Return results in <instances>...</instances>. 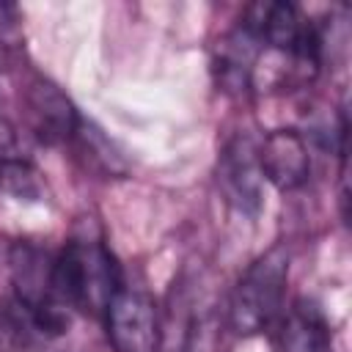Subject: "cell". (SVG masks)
I'll return each instance as SVG.
<instances>
[{
  "label": "cell",
  "mask_w": 352,
  "mask_h": 352,
  "mask_svg": "<svg viewBox=\"0 0 352 352\" xmlns=\"http://www.w3.org/2000/svg\"><path fill=\"white\" fill-rule=\"evenodd\" d=\"M52 283L58 300L72 314L102 319L116 292L124 286L121 267L104 242L91 236L69 239L52 256Z\"/></svg>",
  "instance_id": "obj_1"
},
{
  "label": "cell",
  "mask_w": 352,
  "mask_h": 352,
  "mask_svg": "<svg viewBox=\"0 0 352 352\" xmlns=\"http://www.w3.org/2000/svg\"><path fill=\"white\" fill-rule=\"evenodd\" d=\"M289 253L286 248H270L261 253L236 280L228 300V324L239 336H258L272 330L286 308Z\"/></svg>",
  "instance_id": "obj_2"
},
{
  "label": "cell",
  "mask_w": 352,
  "mask_h": 352,
  "mask_svg": "<svg viewBox=\"0 0 352 352\" xmlns=\"http://www.w3.org/2000/svg\"><path fill=\"white\" fill-rule=\"evenodd\" d=\"M14 305L41 336H60L69 327L72 311L58 300L52 283V256L33 245H14L11 250Z\"/></svg>",
  "instance_id": "obj_3"
},
{
  "label": "cell",
  "mask_w": 352,
  "mask_h": 352,
  "mask_svg": "<svg viewBox=\"0 0 352 352\" xmlns=\"http://www.w3.org/2000/svg\"><path fill=\"white\" fill-rule=\"evenodd\" d=\"M104 333L116 352H160L162 324L154 300L132 286H121L104 311Z\"/></svg>",
  "instance_id": "obj_4"
},
{
  "label": "cell",
  "mask_w": 352,
  "mask_h": 352,
  "mask_svg": "<svg viewBox=\"0 0 352 352\" xmlns=\"http://www.w3.org/2000/svg\"><path fill=\"white\" fill-rule=\"evenodd\" d=\"M261 179L278 190H297L311 176V151L297 129H272L256 148Z\"/></svg>",
  "instance_id": "obj_5"
},
{
  "label": "cell",
  "mask_w": 352,
  "mask_h": 352,
  "mask_svg": "<svg viewBox=\"0 0 352 352\" xmlns=\"http://www.w3.org/2000/svg\"><path fill=\"white\" fill-rule=\"evenodd\" d=\"M217 182L226 192V198L248 214H256L261 209V170L256 160V146L245 138L231 140L217 162Z\"/></svg>",
  "instance_id": "obj_6"
},
{
  "label": "cell",
  "mask_w": 352,
  "mask_h": 352,
  "mask_svg": "<svg viewBox=\"0 0 352 352\" xmlns=\"http://www.w3.org/2000/svg\"><path fill=\"white\" fill-rule=\"evenodd\" d=\"M28 116L33 135L50 146L72 140L82 126V118L69 102V96H63L55 85L44 80L33 82L28 91Z\"/></svg>",
  "instance_id": "obj_7"
},
{
  "label": "cell",
  "mask_w": 352,
  "mask_h": 352,
  "mask_svg": "<svg viewBox=\"0 0 352 352\" xmlns=\"http://www.w3.org/2000/svg\"><path fill=\"white\" fill-rule=\"evenodd\" d=\"M275 352H333V333L311 300H297L272 324Z\"/></svg>",
  "instance_id": "obj_8"
},
{
  "label": "cell",
  "mask_w": 352,
  "mask_h": 352,
  "mask_svg": "<svg viewBox=\"0 0 352 352\" xmlns=\"http://www.w3.org/2000/svg\"><path fill=\"white\" fill-rule=\"evenodd\" d=\"M0 195H8L14 201H44L47 198V182L44 173L25 157L0 154Z\"/></svg>",
  "instance_id": "obj_9"
}]
</instances>
